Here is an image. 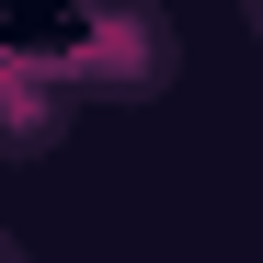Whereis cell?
<instances>
[{"mask_svg": "<svg viewBox=\"0 0 263 263\" xmlns=\"http://www.w3.org/2000/svg\"><path fill=\"white\" fill-rule=\"evenodd\" d=\"M92 69H115L103 92H160V69H172V34L149 0H103L92 12Z\"/></svg>", "mask_w": 263, "mask_h": 263, "instance_id": "1", "label": "cell"}, {"mask_svg": "<svg viewBox=\"0 0 263 263\" xmlns=\"http://www.w3.org/2000/svg\"><path fill=\"white\" fill-rule=\"evenodd\" d=\"M252 12H263V0H252Z\"/></svg>", "mask_w": 263, "mask_h": 263, "instance_id": "2", "label": "cell"}]
</instances>
